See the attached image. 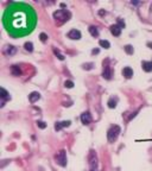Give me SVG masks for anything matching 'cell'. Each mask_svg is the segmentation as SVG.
Returning a JSON list of instances; mask_svg holds the SVG:
<instances>
[{
	"instance_id": "1",
	"label": "cell",
	"mask_w": 152,
	"mask_h": 171,
	"mask_svg": "<svg viewBox=\"0 0 152 171\" xmlns=\"http://www.w3.org/2000/svg\"><path fill=\"white\" fill-rule=\"evenodd\" d=\"M2 25L12 38H21L36 29L37 15L26 2H11L2 15Z\"/></svg>"
},
{
	"instance_id": "2",
	"label": "cell",
	"mask_w": 152,
	"mask_h": 171,
	"mask_svg": "<svg viewBox=\"0 0 152 171\" xmlns=\"http://www.w3.org/2000/svg\"><path fill=\"white\" fill-rule=\"evenodd\" d=\"M70 17H71V15L67 10H57L56 12H53V18L58 24H63V23L68 21L70 19Z\"/></svg>"
},
{
	"instance_id": "3",
	"label": "cell",
	"mask_w": 152,
	"mask_h": 171,
	"mask_svg": "<svg viewBox=\"0 0 152 171\" xmlns=\"http://www.w3.org/2000/svg\"><path fill=\"white\" fill-rule=\"evenodd\" d=\"M120 133H121L120 126H118V125L112 126V127L108 130V132H107V139H108V141H109V143H114L115 140L118 139Z\"/></svg>"
},
{
	"instance_id": "4",
	"label": "cell",
	"mask_w": 152,
	"mask_h": 171,
	"mask_svg": "<svg viewBox=\"0 0 152 171\" xmlns=\"http://www.w3.org/2000/svg\"><path fill=\"white\" fill-rule=\"evenodd\" d=\"M55 159H56V163L61 166H67V163H68V158H67V152L66 150H61L57 152V155L55 156Z\"/></svg>"
},
{
	"instance_id": "5",
	"label": "cell",
	"mask_w": 152,
	"mask_h": 171,
	"mask_svg": "<svg viewBox=\"0 0 152 171\" xmlns=\"http://www.w3.org/2000/svg\"><path fill=\"white\" fill-rule=\"evenodd\" d=\"M124 28H125V23L119 18L118 24H114V25L111 26V33H112L113 36L118 37V36H120V33H121V31H122Z\"/></svg>"
},
{
	"instance_id": "6",
	"label": "cell",
	"mask_w": 152,
	"mask_h": 171,
	"mask_svg": "<svg viewBox=\"0 0 152 171\" xmlns=\"http://www.w3.org/2000/svg\"><path fill=\"white\" fill-rule=\"evenodd\" d=\"M89 171H99L98 170V157L96 153L94 151H90V155H89Z\"/></svg>"
},
{
	"instance_id": "7",
	"label": "cell",
	"mask_w": 152,
	"mask_h": 171,
	"mask_svg": "<svg viewBox=\"0 0 152 171\" xmlns=\"http://www.w3.org/2000/svg\"><path fill=\"white\" fill-rule=\"evenodd\" d=\"M68 38H70V39H76V41H79V39H81V32L79 31V30H76V29H73V30H70V31L68 32L67 35Z\"/></svg>"
},
{
	"instance_id": "8",
	"label": "cell",
	"mask_w": 152,
	"mask_h": 171,
	"mask_svg": "<svg viewBox=\"0 0 152 171\" xmlns=\"http://www.w3.org/2000/svg\"><path fill=\"white\" fill-rule=\"evenodd\" d=\"M0 96H1V107H4V105H5V102L6 101H8V100H11V96H10V94L6 92V89L5 88H1L0 89Z\"/></svg>"
},
{
	"instance_id": "9",
	"label": "cell",
	"mask_w": 152,
	"mask_h": 171,
	"mask_svg": "<svg viewBox=\"0 0 152 171\" xmlns=\"http://www.w3.org/2000/svg\"><path fill=\"white\" fill-rule=\"evenodd\" d=\"M80 119H81V123H82L83 125H89L90 123H92V115H90L89 112L82 113L81 117H80Z\"/></svg>"
},
{
	"instance_id": "10",
	"label": "cell",
	"mask_w": 152,
	"mask_h": 171,
	"mask_svg": "<svg viewBox=\"0 0 152 171\" xmlns=\"http://www.w3.org/2000/svg\"><path fill=\"white\" fill-rule=\"evenodd\" d=\"M112 75H113V71L111 69L109 65H106L103 68V71H102V77L106 78V80H111L112 78Z\"/></svg>"
},
{
	"instance_id": "11",
	"label": "cell",
	"mask_w": 152,
	"mask_h": 171,
	"mask_svg": "<svg viewBox=\"0 0 152 171\" xmlns=\"http://www.w3.org/2000/svg\"><path fill=\"white\" fill-rule=\"evenodd\" d=\"M17 52V48L13 47V45H6L5 49H4V54L6 55V56H12V55H15Z\"/></svg>"
},
{
	"instance_id": "12",
	"label": "cell",
	"mask_w": 152,
	"mask_h": 171,
	"mask_svg": "<svg viewBox=\"0 0 152 171\" xmlns=\"http://www.w3.org/2000/svg\"><path fill=\"white\" fill-rule=\"evenodd\" d=\"M70 120H67V121H61V123H56L55 125V130L56 131H61L62 128H64V127H69L70 126Z\"/></svg>"
},
{
	"instance_id": "13",
	"label": "cell",
	"mask_w": 152,
	"mask_h": 171,
	"mask_svg": "<svg viewBox=\"0 0 152 171\" xmlns=\"http://www.w3.org/2000/svg\"><path fill=\"white\" fill-rule=\"evenodd\" d=\"M122 75H124L126 78H131L132 76H133V70H132V68H130V67H125V68L122 69Z\"/></svg>"
},
{
	"instance_id": "14",
	"label": "cell",
	"mask_w": 152,
	"mask_h": 171,
	"mask_svg": "<svg viewBox=\"0 0 152 171\" xmlns=\"http://www.w3.org/2000/svg\"><path fill=\"white\" fill-rule=\"evenodd\" d=\"M39 99H40V94L38 93V92H32V93L29 95V100H30V102H31V104L37 102Z\"/></svg>"
},
{
	"instance_id": "15",
	"label": "cell",
	"mask_w": 152,
	"mask_h": 171,
	"mask_svg": "<svg viewBox=\"0 0 152 171\" xmlns=\"http://www.w3.org/2000/svg\"><path fill=\"white\" fill-rule=\"evenodd\" d=\"M141 68H143L146 73H150V71H152V62H147V61L141 62Z\"/></svg>"
},
{
	"instance_id": "16",
	"label": "cell",
	"mask_w": 152,
	"mask_h": 171,
	"mask_svg": "<svg viewBox=\"0 0 152 171\" xmlns=\"http://www.w3.org/2000/svg\"><path fill=\"white\" fill-rule=\"evenodd\" d=\"M117 104H118V97H111L108 100V102H107V105H108L109 108H115L117 107Z\"/></svg>"
},
{
	"instance_id": "17",
	"label": "cell",
	"mask_w": 152,
	"mask_h": 171,
	"mask_svg": "<svg viewBox=\"0 0 152 171\" xmlns=\"http://www.w3.org/2000/svg\"><path fill=\"white\" fill-rule=\"evenodd\" d=\"M11 73H12L13 76H20V75H21V70H20V68H19L18 65H12Z\"/></svg>"
},
{
	"instance_id": "18",
	"label": "cell",
	"mask_w": 152,
	"mask_h": 171,
	"mask_svg": "<svg viewBox=\"0 0 152 171\" xmlns=\"http://www.w3.org/2000/svg\"><path fill=\"white\" fill-rule=\"evenodd\" d=\"M89 32H90V35L93 36V37H99V30H98V28H95V26H89Z\"/></svg>"
},
{
	"instance_id": "19",
	"label": "cell",
	"mask_w": 152,
	"mask_h": 171,
	"mask_svg": "<svg viewBox=\"0 0 152 171\" xmlns=\"http://www.w3.org/2000/svg\"><path fill=\"white\" fill-rule=\"evenodd\" d=\"M99 44H100V47L105 48V49H109V48H111V43H109L108 41H103V39H101V41H99Z\"/></svg>"
},
{
	"instance_id": "20",
	"label": "cell",
	"mask_w": 152,
	"mask_h": 171,
	"mask_svg": "<svg viewBox=\"0 0 152 171\" xmlns=\"http://www.w3.org/2000/svg\"><path fill=\"white\" fill-rule=\"evenodd\" d=\"M24 48H25V50L29 51V52H32V51H34V44H32L31 42H26V43L24 44Z\"/></svg>"
},
{
	"instance_id": "21",
	"label": "cell",
	"mask_w": 152,
	"mask_h": 171,
	"mask_svg": "<svg viewBox=\"0 0 152 171\" xmlns=\"http://www.w3.org/2000/svg\"><path fill=\"white\" fill-rule=\"evenodd\" d=\"M125 49V51H126V54H128V55H133V52H134V49L132 45H126V47L124 48Z\"/></svg>"
},
{
	"instance_id": "22",
	"label": "cell",
	"mask_w": 152,
	"mask_h": 171,
	"mask_svg": "<svg viewBox=\"0 0 152 171\" xmlns=\"http://www.w3.org/2000/svg\"><path fill=\"white\" fill-rule=\"evenodd\" d=\"M53 52H55V54H56V55L58 56V58H60L61 61H63V60H64V56H63V55H62V54H61V52H60L58 50H56V49H53Z\"/></svg>"
},
{
	"instance_id": "23",
	"label": "cell",
	"mask_w": 152,
	"mask_h": 171,
	"mask_svg": "<svg viewBox=\"0 0 152 171\" xmlns=\"http://www.w3.org/2000/svg\"><path fill=\"white\" fill-rule=\"evenodd\" d=\"M64 86H66L67 88H73V87H74V82L68 80V81H66V82H64Z\"/></svg>"
},
{
	"instance_id": "24",
	"label": "cell",
	"mask_w": 152,
	"mask_h": 171,
	"mask_svg": "<svg viewBox=\"0 0 152 171\" xmlns=\"http://www.w3.org/2000/svg\"><path fill=\"white\" fill-rule=\"evenodd\" d=\"M37 126H38L39 128H42V130H44V128L47 127V124H45L44 121H37Z\"/></svg>"
},
{
	"instance_id": "25",
	"label": "cell",
	"mask_w": 152,
	"mask_h": 171,
	"mask_svg": "<svg viewBox=\"0 0 152 171\" xmlns=\"http://www.w3.org/2000/svg\"><path fill=\"white\" fill-rule=\"evenodd\" d=\"M93 63H87V64H83V69H87V70H90L93 68Z\"/></svg>"
},
{
	"instance_id": "26",
	"label": "cell",
	"mask_w": 152,
	"mask_h": 171,
	"mask_svg": "<svg viewBox=\"0 0 152 171\" xmlns=\"http://www.w3.org/2000/svg\"><path fill=\"white\" fill-rule=\"evenodd\" d=\"M39 37H40V41H42V42H45V41L48 39V36H47L45 33H40V36H39Z\"/></svg>"
},
{
	"instance_id": "27",
	"label": "cell",
	"mask_w": 152,
	"mask_h": 171,
	"mask_svg": "<svg viewBox=\"0 0 152 171\" xmlns=\"http://www.w3.org/2000/svg\"><path fill=\"white\" fill-rule=\"evenodd\" d=\"M92 54H93V55H96V54H99V49H96V50H93V51H92Z\"/></svg>"
},
{
	"instance_id": "28",
	"label": "cell",
	"mask_w": 152,
	"mask_h": 171,
	"mask_svg": "<svg viewBox=\"0 0 152 171\" xmlns=\"http://www.w3.org/2000/svg\"><path fill=\"white\" fill-rule=\"evenodd\" d=\"M149 45H150V47H152V43H149Z\"/></svg>"
}]
</instances>
